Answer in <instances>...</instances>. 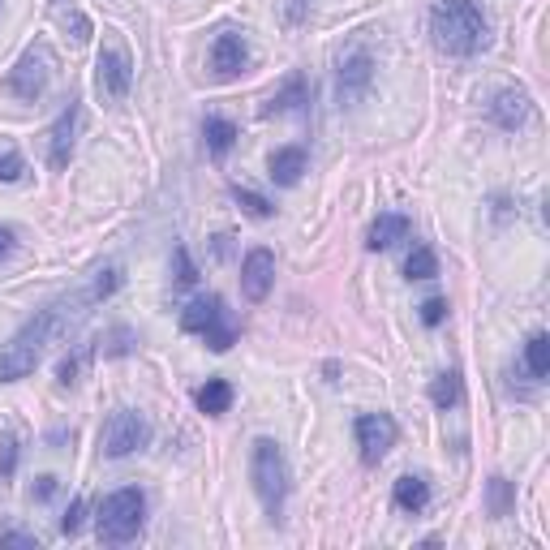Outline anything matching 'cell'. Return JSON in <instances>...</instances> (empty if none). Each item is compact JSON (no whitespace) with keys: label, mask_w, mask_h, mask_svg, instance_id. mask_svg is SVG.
<instances>
[{"label":"cell","mask_w":550,"mask_h":550,"mask_svg":"<svg viewBox=\"0 0 550 550\" xmlns=\"http://www.w3.org/2000/svg\"><path fill=\"white\" fill-rule=\"evenodd\" d=\"M86 306H91V293H78V297H65V301H52V306L35 310L31 323H26L18 336L0 349V383L26 379V374L39 366V357H43V349H48L52 331L65 327V318H78Z\"/></svg>","instance_id":"cell-1"},{"label":"cell","mask_w":550,"mask_h":550,"mask_svg":"<svg viewBox=\"0 0 550 550\" xmlns=\"http://www.w3.org/2000/svg\"><path fill=\"white\" fill-rule=\"evenodd\" d=\"M430 39L434 48L447 56H473L486 48L490 26L486 13L473 5V0H434L430 9Z\"/></svg>","instance_id":"cell-2"},{"label":"cell","mask_w":550,"mask_h":550,"mask_svg":"<svg viewBox=\"0 0 550 550\" xmlns=\"http://www.w3.org/2000/svg\"><path fill=\"white\" fill-rule=\"evenodd\" d=\"M142 520H147V495H142L138 486H121L99 503L95 533H99V542H108V546H125L142 533Z\"/></svg>","instance_id":"cell-3"},{"label":"cell","mask_w":550,"mask_h":550,"mask_svg":"<svg viewBox=\"0 0 550 550\" xmlns=\"http://www.w3.org/2000/svg\"><path fill=\"white\" fill-rule=\"evenodd\" d=\"M250 477H254V490H258V499H263L271 525H280L284 499H288V460H284V452H280V443H275V439H258L254 443Z\"/></svg>","instance_id":"cell-4"},{"label":"cell","mask_w":550,"mask_h":550,"mask_svg":"<svg viewBox=\"0 0 550 550\" xmlns=\"http://www.w3.org/2000/svg\"><path fill=\"white\" fill-rule=\"evenodd\" d=\"M181 327L207 340L211 353H228V349L237 344V318L228 314L224 297H215V293L190 301V306H185V314H181Z\"/></svg>","instance_id":"cell-5"},{"label":"cell","mask_w":550,"mask_h":550,"mask_svg":"<svg viewBox=\"0 0 550 550\" xmlns=\"http://www.w3.org/2000/svg\"><path fill=\"white\" fill-rule=\"evenodd\" d=\"M151 422L142 413H134V409H117L104 422V434H99V447H104V456L108 460H125V456H134V452H142V447L151 443Z\"/></svg>","instance_id":"cell-6"},{"label":"cell","mask_w":550,"mask_h":550,"mask_svg":"<svg viewBox=\"0 0 550 550\" xmlns=\"http://www.w3.org/2000/svg\"><path fill=\"white\" fill-rule=\"evenodd\" d=\"M48 82H52V52L43 48V43H35V48H26L22 61L9 69L5 91L13 99H22V104H35V99L48 91Z\"/></svg>","instance_id":"cell-7"},{"label":"cell","mask_w":550,"mask_h":550,"mask_svg":"<svg viewBox=\"0 0 550 550\" xmlns=\"http://www.w3.org/2000/svg\"><path fill=\"white\" fill-rule=\"evenodd\" d=\"M95 86H99V95L104 99H112V104H121V99L129 95V86H134V61H129V52L121 48V43H108V48L99 52Z\"/></svg>","instance_id":"cell-8"},{"label":"cell","mask_w":550,"mask_h":550,"mask_svg":"<svg viewBox=\"0 0 550 550\" xmlns=\"http://www.w3.org/2000/svg\"><path fill=\"white\" fill-rule=\"evenodd\" d=\"M374 82V56L370 48H353L340 56V74H336V95H340V108H353L366 99Z\"/></svg>","instance_id":"cell-9"},{"label":"cell","mask_w":550,"mask_h":550,"mask_svg":"<svg viewBox=\"0 0 550 550\" xmlns=\"http://www.w3.org/2000/svg\"><path fill=\"white\" fill-rule=\"evenodd\" d=\"M353 434H357V447H361V460L366 465H379V460L396 447V422L387 413H361L353 422Z\"/></svg>","instance_id":"cell-10"},{"label":"cell","mask_w":550,"mask_h":550,"mask_svg":"<svg viewBox=\"0 0 550 550\" xmlns=\"http://www.w3.org/2000/svg\"><path fill=\"white\" fill-rule=\"evenodd\" d=\"M275 284V254L267 250V245H258V250H250L241 258V297L245 301H267Z\"/></svg>","instance_id":"cell-11"},{"label":"cell","mask_w":550,"mask_h":550,"mask_svg":"<svg viewBox=\"0 0 550 550\" xmlns=\"http://www.w3.org/2000/svg\"><path fill=\"white\" fill-rule=\"evenodd\" d=\"M533 117V99L529 91H520V86H503V91L490 95V121H495L499 129H508V134H516V129H525Z\"/></svg>","instance_id":"cell-12"},{"label":"cell","mask_w":550,"mask_h":550,"mask_svg":"<svg viewBox=\"0 0 550 550\" xmlns=\"http://www.w3.org/2000/svg\"><path fill=\"white\" fill-rule=\"evenodd\" d=\"M245 61H250V43H245L241 31H224V35H215L211 43V69H215V78L220 82H233Z\"/></svg>","instance_id":"cell-13"},{"label":"cell","mask_w":550,"mask_h":550,"mask_svg":"<svg viewBox=\"0 0 550 550\" xmlns=\"http://www.w3.org/2000/svg\"><path fill=\"white\" fill-rule=\"evenodd\" d=\"M78 121H82V108H78V99H69L65 112L56 117L52 125V134H48V164L61 172L69 168V155H74V138H78Z\"/></svg>","instance_id":"cell-14"},{"label":"cell","mask_w":550,"mask_h":550,"mask_svg":"<svg viewBox=\"0 0 550 550\" xmlns=\"http://www.w3.org/2000/svg\"><path fill=\"white\" fill-rule=\"evenodd\" d=\"M404 237H409V220H404V215H396V211H383L379 220L370 224L366 245H370L374 254H379V250H392V245H400Z\"/></svg>","instance_id":"cell-15"},{"label":"cell","mask_w":550,"mask_h":550,"mask_svg":"<svg viewBox=\"0 0 550 550\" xmlns=\"http://www.w3.org/2000/svg\"><path fill=\"white\" fill-rule=\"evenodd\" d=\"M306 164H310V159H306V147H280V151L271 155V181L288 190V185H297V181H301Z\"/></svg>","instance_id":"cell-16"},{"label":"cell","mask_w":550,"mask_h":550,"mask_svg":"<svg viewBox=\"0 0 550 550\" xmlns=\"http://www.w3.org/2000/svg\"><path fill=\"white\" fill-rule=\"evenodd\" d=\"M392 503L400 512H409V516H417V512H426V503H430V482L426 477H400L396 482V490H392Z\"/></svg>","instance_id":"cell-17"},{"label":"cell","mask_w":550,"mask_h":550,"mask_svg":"<svg viewBox=\"0 0 550 550\" xmlns=\"http://www.w3.org/2000/svg\"><path fill=\"white\" fill-rule=\"evenodd\" d=\"M198 409L207 413V417H220V413H228V404H233V383L228 379H207L198 387Z\"/></svg>","instance_id":"cell-18"},{"label":"cell","mask_w":550,"mask_h":550,"mask_svg":"<svg viewBox=\"0 0 550 550\" xmlns=\"http://www.w3.org/2000/svg\"><path fill=\"white\" fill-rule=\"evenodd\" d=\"M460 400H465V379H460V370H443L439 379L430 383V404L434 409H456Z\"/></svg>","instance_id":"cell-19"},{"label":"cell","mask_w":550,"mask_h":550,"mask_svg":"<svg viewBox=\"0 0 550 550\" xmlns=\"http://www.w3.org/2000/svg\"><path fill=\"white\" fill-rule=\"evenodd\" d=\"M202 138H207V151L215 159H224L228 151H233V142H237V125L228 117H207V121H202Z\"/></svg>","instance_id":"cell-20"},{"label":"cell","mask_w":550,"mask_h":550,"mask_svg":"<svg viewBox=\"0 0 550 550\" xmlns=\"http://www.w3.org/2000/svg\"><path fill=\"white\" fill-rule=\"evenodd\" d=\"M301 104H306V78H301V74H293V78H288L284 82V91H275L271 99H267V117H280V112H293V108H301Z\"/></svg>","instance_id":"cell-21"},{"label":"cell","mask_w":550,"mask_h":550,"mask_svg":"<svg viewBox=\"0 0 550 550\" xmlns=\"http://www.w3.org/2000/svg\"><path fill=\"white\" fill-rule=\"evenodd\" d=\"M512 508H516L512 482H508V477H490V482H486V512L495 520H503V516H512Z\"/></svg>","instance_id":"cell-22"},{"label":"cell","mask_w":550,"mask_h":550,"mask_svg":"<svg viewBox=\"0 0 550 550\" xmlns=\"http://www.w3.org/2000/svg\"><path fill=\"white\" fill-rule=\"evenodd\" d=\"M525 370L533 374V379H546L550 374V336L546 331H533V336L525 340Z\"/></svg>","instance_id":"cell-23"},{"label":"cell","mask_w":550,"mask_h":550,"mask_svg":"<svg viewBox=\"0 0 550 550\" xmlns=\"http://www.w3.org/2000/svg\"><path fill=\"white\" fill-rule=\"evenodd\" d=\"M404 275L409 280H434L439 275V258H434L430 245H413L409 258H404Z\"/></svg>","instance_id":"cell-24"},{"label":"cell","mask_w":550,"mask_h":550,"mask_svg":"<svg viewBox=\"0 0 550 550\" xmlns=\"http://www.w3.org/2000/svg\"><path fill=\"white\" fill-rule=\"evenodd\" d=\"M86 361H91V349L69 353V357L61 361V366H56V383H61V387H74V383L82 379V366H86Z\"/></svg>","instance_id":"cell-25"},{"label":"cell","mask_w":550,"mask_h":550,"mask_svg":"<svg viewBox=\"0 0 550 550\" xmlns=\"http://www.w3.org/2000/svg\"><path fill=\"white\" fill-rule=\"evenodd\" d=\"M233 198L241 202V211H245V215H254V220H267V215L275 211V207H271V202H267L263 194L245 190V185H233Z\"/></svg>","instance_id":"cell-26"},{"label":"cell","mask_w":550,"mask_h":550,"mask_svg":"<svg viewBox=\"0 0 550 550\" xmlns=\"http://www.w3.org/2000/svg\"><path fill=\"white\" fill-rule=\"evenodd\" d=\"M13 473H18V434L5 430L0 434V482H9Z\"/></svg>","instance_id":"cell-27"},{"label":"cell","mask_w":550,"mask_h":550,"mask_svg":"<svg viewBox=\"0 0 550 550\" xmlns=\"http://www.w3.org/2000/svg\"><path fill=\"white\" fill-rule=\"evenodd\" d=\"M56 18H61V26L69 35H74L78 43H86L91 39V22H86V13H78L74 5H65V9H56Z\"/></svg>","instance_id":"cell-28"},{"label":"cell","mask_w":550,"mask_h":550,"mask_svg":"<svg viewBox=\"0 0 550 550\" xmlns=\"http://www.w3.org/2000/svg\"><path fill=\"white\" fill-rule=\"evenodd\" d=\"M172 263H177V284H181V288H194V284H198V267H194V258H190V250H185V245H177V250H172Z\"/></svg>","instance_id":"cell-29"},{"label":"cell","mask_w":550,"mask_h":550,"mask_svg":"<svg viewBox=\"0 0 550 550\" xmlns=\"http://www.w3.org/2000/svg\"><path fill=\"white\" fill-rule=\"evenodd\" d=\"M117 288H121V267H104V271H99V280H95V288H91V301H108Z\"/></svg>","instance_id":"cell-30"},{"label":"cell","mask_w":550,"mask_h":550,"mask_svg":"<svg viewBox=\"0 0 550 550\" xmlns=\"http://www.w3.org/2000/svg\"><path fill=\"white\" fill-rule=\"evenodd\" d=\"M129 349H134V331H129V327H112L104 336V353L108 357H125Z\"/></svg>","instance_id":"cell-31"},{"label":"cell","mask_w":550,"mask_h":550,"mask_svg":"<svg viewBox=\"0 0 550 550\" xmlns=\"http://www.w3.org/2000/svg\"><path fill=\"white\" fill-rule=\"evenodd\" d=\"M22 172H26V159L18 155V151H0V181L5 185H13V181H22Z\"/></svg>","instance_id":"cell-32"},{"label":"cell","mask_w":550,"mask_h":550,"mask_svg":"<svg viewBox=\"0 0 550 550\" xmlns=\"http://www.w3.org/2000/svg\"><path fill=\"white\" fill-rule=\"evenodd\" d=\"M82 516H86V503H82V499H74V503H69V508H65V516H61V533H65V538H78Z\"/></svg>","instance_id":"cell-33"},{"label":"cell","mask_w":550,"mask_h":550,"mask_svg":"<svg viewBox=\"0 0 550 550\" xmlns=\"http://www.w3.org/2000/svg\"><path fill=\"white\" fill-rule=\"evenodd\" d=\"M443 318H447V301H443V297H426V301H422V323H426V327H439Z\"/></svg>","instance_id":"cell-34"},{"label":"cell","mask_w":550,"mask_h":550,"mask_svg":"<svg viewBox=\"0 0 550 550\" xmlns=\"http://www.w3.org/2000/svg\"><path fill=\"white\" fill-rule=\"evenodd\" d=\"M56 486H61V482H56V477H52V473H43V477H35V486H31V499H35V503H48V499L56 495Z\"/></svg>","instance_id":"cell-35"},{"label":"cell","mask_w":550,"mask_h":550,"mask_svg":"<svg viewBox=\"0 0 550 550\" xmlns=\"http://www.w3.org/2000/svg\"><path fill=\"white\" fill-rule=\"evenodd\" d=\"M0 546H39V538L22 529H0Z\"/></svg>","instance_id":"cell-36"},{"label":"cell","mask_w":550,"mask_h":550,"mask_svg":"<svg viewBox=\"0 0 550 550\" xmlns=\"http://www.w3.org/2000/svg\"><path fill=\"white\" fill-rule=\"evenodd\" d=\"M13 250H18V233H13L9 224H0V263H5Z\"/></svg>","instance_id":"cell-37"}]
</instances>
